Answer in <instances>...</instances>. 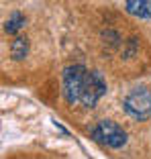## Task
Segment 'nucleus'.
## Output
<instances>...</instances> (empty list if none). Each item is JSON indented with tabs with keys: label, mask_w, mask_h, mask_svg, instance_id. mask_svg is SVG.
<instances>
[{
	"label": "nucleus",
	"mask_w": 151,
	"mask_h": 159,
	"mask_svg": "<svg viewBox=\"0 0 151 159\" xmlns=\"http://www.w3.org/2000/svg\"><path fill=\"white\" fill-rule=\"evenodd\" d=\"M123 108L131 118L143 122L151 118V90L145 86H137L123 98Z\"/></svg>",
	"instance_id": "nucleus-1"
},
{
	"label": "nucleus",
	"mask_w": 151,
	"mask_h": 159,
	"mask_svg": "<svg viewBox=\"0 0 151 159\" xmlns=\"http://www.w3.org/2000/svg\"><path fill=\"white\" fill-rule=\"evenodd\" d=\"M86 70L84 66L76 63V66H67L63 70L62 75V84H63V98L67 104H80V96H82V88H84V80H86Z\"/></svg>",
	"instance_id": "nucleus-2"
},
{
	"label": "nucleus",
	"mask_w": 151,
	"mask_h": 159,
	"mask_svg": "<svg viewBox=\"0 0 151 159\" xmlns=\"http://www.w3.org/2000/svg\"><path fill=\"white\" fill-rule=\"evenodd\" d=\"M92 139L98 141L100 145H106L110 149H121L127 143V133L121 125H117L114 120L104 118L92 129Z\"/></svg>",
	"instance_id": "nucleus-3"
},
{
	"label": "nucleus",
	"mask_w": 151,
	"mask_h": 159,
	"mask_svg": "<svg viewBox=\"0 0 151 159\" xmlns=\"http://www.w3.org/2000/svg\"><path fill=\"white\" fill-rule=\"evenodd\" d=\"M106 80H104L102 71L98 70H88L84 80V88H82V96H80V104L84 108H94L96 102L106 94Z\"/></svg>",
	"instance_id": "nucleus-4"
},
{
	"label": "nucleus",
	"mask_w": 151,
	"mask_h": 159,
	"mask_svg": "<svg viewBox=\"0 0 151 159\" xmlns=\"http://www.w3.org/2000/svg\"><path fill=\"white\" fill-rule=\"evenodd\" d=\"M125 10L137 19H151V0H127Z\"/></svg>",
	"instance_id": "nucleus-5"
},
{
	"label": "nucleus",
	"mask_w": 151,
	"mask_h": 159,
	"mask_svg": "<svg viewBox=\"0 0 151 159\" xmlns=\"http://www.w3.org/2000/svg\"><path fill=\"white\" fill-rule=\"evenodd\" d=\"M10 55H12L14 61H21L29 55V39L19 35V37H14V41L10 43Z\"/></svg>",
	"instance_id": "nucleus-6"
},
{
	"label": "nucleus",
	"mask_w": 151,
	"mask_h": 159,
	"mask_svg": "<svg viewBox=\"0 0 151 159\" xmlns=\"http://www.w3.org/2000/svg\"><path fill=\"white\" fill-rule=\"evenodd\" d=\"M25 25H27V16L21 12H12L4 23V31L8 35H16L21 29H25Z\"/></svg>",
	"instance_id": "nucleus-7"
}]
</instances>
